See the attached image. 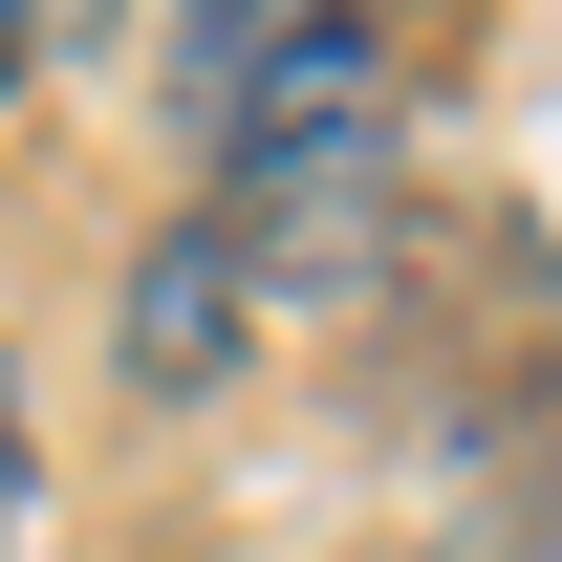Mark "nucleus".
<instances>
[{"instance_id":"1","label":"nucleus","mask_w":562,"mask_h":562,"mask_svg":"<svg viewBox=\"0 0 562 562\" xmlns=\"http://www.w3.org/2000/svg\"><path fill=\"white\" fill-rule=\"evenodd\" d=\"M216 66V238L238 281L260 260H368V216H390V131H412V87L368 22H195Z\"/></svg>"},{"instance_id":"2","label":"nucleus","mask_w":562,"mask_h":562,"mask_svg":"<svg viewBox=\"0 0 562 562\" xmlns=\"http://www.w3.org/2000/svg\"><path fill=\"white\" fill-rule=\"evenodd\" d=\"M216 347H238V238L195 216V238L131 281V368H151V390H216Z\"/></svg>"},{"instance_id":"3","label":"nucleus","mask_w":562,"mask_h":562,"mask_svg":"<svg viewBox=\"0 0 562 562\" xmlns=\"http://www.w3.org/2000/svg\"><path fill=\"white\" fill-rule=\"evenodd\" d=\"M0 562H22V390H0Z\"/></svg>"}]
</instances>
